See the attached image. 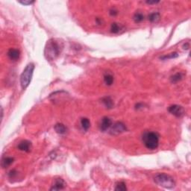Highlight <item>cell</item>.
Listing matches in <instances>:
<instances>
[{"mask_svg":"<svg viewBox=\"0 0 191 191\" xmlns=\"http://www.w3.org/2000/svg\"><path fill=\"white\" fill-rule=\"evenodd\" d=\"M110 14H111V15H116V14H117V11H115V10H111L110 12Z\"/></svg>","mask_w":191,"mask_h":191,"instance_id":"24","label":"cell"},{"mask_svg":"<svg viewBox=\"0 0 191 191\" xmlns=\"http://www.w3.org/2000/svg\"><path fill=\"white\" fill-rule=\"evenodd\" d=\"M34 70H35V65L34 64L31 63L26 66V67L24 69V70L22 73L21 76H20V84H21L22 88L23 90L27 88V87L31 82Z\"/></svg>","mask_w":191,"mask_h":191,"instance_id":"4","label":"cell"},{"mask_svg":"<svg viewBox=\"0 0 191 191\" xmlns=\"http://www.w3.org/2000/svg\"><path fill=\"white\" fill-rule=\"evenodd\" d=\"M81 125L84 130L87 131L90 126H91V122H90V120L87 118H82L81 120Z\"/></svg>","mask_w":191,"mask_h":191,"instance_id":"15","label":"cell"},{"mask_svg":"<svg viewBox=\"0 0 191 191\" xmlns=\"http://www.w3.org/2000/svg\"><path fill=\"white\" fill-rule=\"evenodd\" d=\"M160 15L158 12H154L149 15V20L151 23H158L160 20Z\"/></svg>","mask_w":191,"mask_h":191,"instance_id":"13","label":"cell"},{"mask_svg":"<svg viewBox=\"0 0 191 191\" xmlns=\"http://www.w3.org/2000/svg\"><path fill=\"white\" fill-rule=\"evenodd\" d=\"M102 103L105 105V107H106L107 108H109V109L112 108H113V106H114L113 100H112L111 98L109 96L104 97V98H102Z\"/></svg>","mask_w":191,"mask_h":191,"instance_id":"14","label":"cell"},{"mask_svg":"<svg viewBox=\"0 0 191 191\" xmlns=\"http://www.w3.org/2000/svg\"><path fill=\"white\" fill-rule=\"evenodd\" d=\"M144 19V16L143 14H141V13H136L134 16V20L135 23H140L142 22Z\"/></svg>","mask_w":191,"mask_h":191,"instance_id":"20","label":"cell"},{"mask_svg":"<svg viewBox=\"0 0 191 191\" xmlns=\"http://www.w3.org/2000/svg\"><path fill=\"white\" fill-rule=\"evenodd\" d=\"M182 79V73H178L173 75L172 77H171V79H170L172 83H177V82L180 81Z\"/></svg>","mask_w":191,"mask_h":191,"instance_id":"17","label":"cell"},{"mask_svg":"<svg viewBox=\"0 0 191 191\" xmlns=\"http://www.w3.org/2000/svg\"><path fill=\"white\" fill-rule=\"evenodd\" d=\"M8 58L12 61H17L19 58L20 52L17 49H11L8 52Z\"/></svg>","mask_w":191,"mask_h":191,"instance_id":"10","label":"cell"},{"mask_svg":"<svg viewBox=\"0 0 191 191\" xmlns=\"http://www.w3.org/2000/svg\"><path fill=\"white\" fill-rule=\"evenodd\" d=\"M14 159L11 157H7V158H5L2 159V166L3 168H6L8 166H11L13 162H14Z\"/></svg>","mask_w":191,"mask_h":191,"instance_id":"12","label":"cell"},{"mask_svg":"<svg viewBox=\"0 0 191 191\" xmlns=\"http://www.w3.org/2000/svg\"><path fill=\"white\" fill-rule=\"evenodd\" d=\"M55 130L59 134H65L67 132V128L62 123L56 124L55 126Z\"/></svg>","mask_w":191,"mask_h":191,"instance_id":"11","label":"cell"},{"mask_svg":"<svg viewBox=\"0 0 191 191\" xmlns=\"http://www.w3.org/2000/svg\"><path fill=\"white\" fill-rule=\"evenodd\" d=\"M104 83L107 85L110 86V85H112V84L114 83V76L111 74H106L104 76Z\"/></svg>","mask_w":191,"mask_h":191,"instance_id":"16","label":"cell"},{"mask_svg":"<svg viewBox=\"0 0 191 191\" xmlns=\"http://www.w3.org/2000/svg\"><path fill=\"white\" fill-rule=\"evenodd\" d=\"M143 144L147 149L154 150L158 148L159 145V135L157 132L154 131H146L143 134Z\"/></svg>","mask_w":191,"mask_h":191,"instance_id":"2","label":"cell"},{"mask_svg":"<svg viewBox=\"0 0 191 191\" xmlns=\"http://www.w3.org/2000/svg\"><path fill=\"white\" fill-rule=\"evenodd\" d=\"M31 149V142H29L28 140H23L18 145V149L20 151H23V152H30Z\"/></svg>","mask_w":191,"mask_h":191,"instance_id":"9","label":"cell"},{"mask_svg":"<svg viewBox=\"0 0 191 191\" xmlns=\"http://www.w3.org/2000/svg\"><path fill=\"white\" fill-rule=\"evenodd\" d=\"M112 126V120L109 117H104L101 121L100 126H99V128H100V130L102 131H106L107 130H108Z\"/></svg>","mask_w":191,"mask_h":191,"instance_id":"7","label":"cell"},{"mask_svg":"<svg viewBox=\"0 0 191 191\" xmlns=\"http://www.w3.org/2000/svg\"><path fill=\"white\" fill-rule=\"evenodd\" d=\"M168 111L177 117H181L184 114V109L183 107L178 105V104H173V105L169 107Z\"/></svg>","mask_w":191,"mask_h":191,"instance_id":"6","label":"cell"},{"mask_svg":"<svg viewBox=\"0 0 191 191\" xmlns=\"http://www.w3.org/2000/svg\"><path fill=\"white\" fill-rule=\"evenodd\" d=\"M178 56V55L176 52H172V53H170L169 55H164L162 57H160V59H162V60H169V59H172V58H177Z\"/></svg>","mask_w":191,"mask_h":191,"instance_id":"19","label":"cell"},{"mask_svg":"<svg viewBox=\"0 0 191 191\" xmlns=\"http://www.w3.org/2000/svg\"><path fill=\"white\" fill-rule=\"evenodd\" d=\"M146 3L149 5H155L159 3V1H146Z\"/></svg>","mask_w":191,"mask_h":191,"instance_id":"23","label":"cell"},{"mask_svg":"<svg viewBox=\"0 0 191 191\" xmlns=\"http://www.w3.org/2000/svg\"><path fill=\"white\" fill-rule=\"evenodd\" d=\"M19 3H21L22 5H30L34 3V1H30V0H24V1H19Z\"/></svg>","mask_w":191,"mask_h":191,"instance_id":"22","label":"cell"},{"mask_svg":"<svg viewBox=\"0 0 191 191\" xmlns=\"http://www.w3.org/2000/svg\"><path fill=\"white\" fill-rule=\"evenodd\" d=\"M61 52V47L55 40L51 39L47 41V43L45 47L44 54L47 60L53 61L58 58Z\"/></svg>","mask_w":191,"mask_h":191,"instance_id":"1","label":"cell"},{"mask_svg":"<svg viewBox=\"0 0 191 191\" xmlns=\"http://www.w3.org/2000/svg\"><path fill=\"white\" fill-rule=\"evenodd\" d=\"M66 187V183L62 178H57L55 181V183L51 188V190H60L64 189Z\"/></svg>","mask_w":191,"mask_h":191,"instance_id":"8","label":"cell"},{"mask_svg":"<svg viewBox=\"0 0 191 191\" xmlns=\"http://www.w3.org/2000/svg\"><path fill=\"white\" fill-rule=\"evenodd\" d=\"M127 190L126 186V184L123 182H120L119 183L116 184V188H115V190H120V191H125Z\"/></svg>","mask_w":191,"mask_h":191,"instance_id":"18","label":"cell"},{"mask_svg":"<svg viewBox=\"0 0 191 191\" xmlns=\"http://www.w3.org/2000/svg\"><path fill=\"white\" fill-rule=\"evenodd\" d=\"M120 25H118L117 23H112L111 27H110V31L112 33H114V34H116V33L120 32Z\"/></svg>","mask_w":191,"mask_h":191,"instance_id":"21","label":"cell"},{"mask_svg":"<svg viewBox=\"0 0 191 191\" xmlns=\"http://www.w3.org/2000/svg\"><path fill=\"white\" fill-rule=\"evenodd\" d=\"M154 181L158 185L165 189H173L176 186V182L173 178L165 173L157 174L154 177Z\"/></svg>","mask_w":191,"mask_h":191,"instance_id":"3","label":"cell"},{"mask_svg":"<svg viewBox=\"0 0 191 191\" xmlns=\"http://www.w3.org/2000/svg\"><path fill=\"white\" fill-rule=\"evenodd\" d=\"M126 130H127V128L125 124L121 122H117L111 126L110 129V134L112 135H118L126 131Z\"/></svg>","mask_w":191,"mask_h":191,"instance_id":"5","label":"cell"}]
</instances>
